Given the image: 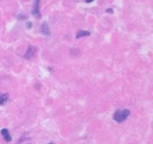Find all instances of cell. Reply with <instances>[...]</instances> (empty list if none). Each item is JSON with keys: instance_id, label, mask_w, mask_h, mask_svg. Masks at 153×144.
I'll use <instances>...</instances> for the list:
<instances>
[{"instance_id": "6da1fadb", "label": "cell", "mask_w": 153, "mask_h": 144, "mask_svg": "<svg viewBox=\"0 0 153 144\" xmlns=\"http://www.w3.org/2000/svg\"><path fill=\"white\" fill-rule=\"evenodd\" d=\"M130 115V111L128 109H123V110H117L116 111V112L114 114V120L116 122H124L125 120H126L127 118L129 117Z\"/></svg>"}, {"instance_id": "7a4b0ae2", "label": "cell", "mask_w": 153, "mask_h": 144, "mask_svg": "<svg viewBox=\"0 0 153 144\" xmlns=\"http://www.w3.org/2000/svg\"><path fill=\"white\" fill-rule=\"evenodd\" d=\"M36 53H37V49H36V47L30 46L27 49L26 52H25V55H24V58L27 60L31 59V58H33V57L36 55Z\"/></svg>"}, {"instance_id": "3957f363", "label": "cell", "mask_w": 153, "mask_h": 144, "mask_svg": "<svg viewBox=\"0 0 153 144\" xmlns=\"http://www.w3.org/2000/svg\"><path fill=\"white\" fill-rule=\"evenodd\" d=\"M1 136L3 137V139H4L6 142L11 141V140H12L11 136L10 135L9 131L7 129V128H3V129H1Z\"/></svg>"}, {"instance_id": "277c9868", "label": "cell", "mask_w": 153, "mask_h": 144, "mask_svg": "<svg viewBox=\"0 0 153 144\" xmlns=\"http://www.w3.org/2000/svg\"><path fill=\"white\" fill-rule=\"evenodd\" d=\"M39 4H40V0H35L32 9V14L35 16L36 17L40 16V12H39Z\"/></svg>"}, {"instance_id": "5b68a950", "label": "cell", "mask_w": 153, "mask_h": 144, "mask_svg": "<svg viewBox=\"0 0 153 144\" xmlns=\"http://www.w3.org/2000/svg\"><path fill=\"white\" fill-rule=\"evenodd\" d=\"M40 30H41V32L43 33L44 35H50V30H49V28L46 22H44L42 24Z\"/></svg>"}, {"instance_id": "8992f818", "label": "cell", "mask_w": 153, "mask_h": 144, "mask_svg": "<svg viewBox=\"0 0 153 144\" xmlns=\"http://www.w3.org/2000/svg\"><path fill=\"white\" fill-rule=\"evenodd\" d=\"M9 99L8 94H2L0 93V105H4Z\"/></svg>"}, {"instance_id": "52a82bcc", "label": "cell", "mask_w": 153, "mask_h": 144, "mask_svg": "<svg viewBox=\"0 0 153 144\" xmlns=\"http://www.w3.org/2000/svg\"><path fill=\"white\" fill-rule=\"evenodd\" d=\"M91 35V33L88 31H85V30H79L77 31V34H76V38L79 39L81 37H88V36Z\"/></svg>"}, {"instance_id": "ba28073f", "label": "cell", "mask_w": 153, "mask_h": 144, "mask_svg": "<svg viewBox=\"0 0 153 144\" xmlns=\"http://www.w3.org/2000/svg\"><path fill=\"white\" fill-rule=\"evenodd\" d=\"M31 25H32V23L29 22L28 23H27V27H28V28H31Z\"/></svg>"}, {"instance_id": "9c48e42d", "label": "cell", "mask_w": 153, "mask_h": 144, "mask_svg": "<svg viewBox=\"0 0 153 144\" xmlns=\"http://www.w3.org/2000/svg\"><path fill=\"white\" fill-rule=\"evenodd\" d=\"M106 11H107V12H109V13H113V10H112V9H111V8L107 9V10H106Z\"/></svg>"}, {"instance_id": "30bf717a", "label": "cell", "mask_w": 153, "mask_h": 144, "mask_svg": "<svg viewBox=\"0 0 153 144\" xmlns=\"http://www.w3.org/2000/svg\"><path fill=\"white\" fill-rule=\"evenodd\" d=\"M85 1H86L87 3H91L93 1H94V0H85Z\"/></svg>"}, {"instance_id": "8fae6325", "label": "cell", "mask_w": 153, "mask_h": 144, "mask_svg": "<svg viewBox=\"0 0 153 144\" xmlns=\"http://www.w3.org/2000/svg\"><path fill=\"white\" fill-rule=\"evenodd\" d=\"M48 144H55V143H48Z\"/></svg>"}]
</instances>
